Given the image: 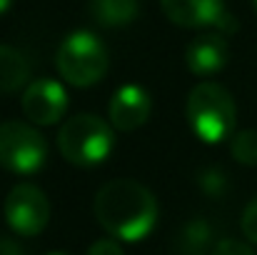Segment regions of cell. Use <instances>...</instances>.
I'll use <instances>...</instances> for the list:
<instances>
[{
	"instance_id": "d6986e66",
	"label": "cell",
	"mask_w": 257,
	"mask_h": 255,
	"mask_svg": "<svg viewBox=\"0 0 257 255\" xmlns=\"http://www.w3.org/2000/svg\"><path fill=\"white\" fill-rule=\"evenodd\" d=\"M48 255H68V253H48Z\"/></svg>"
},
{
	"instance_id": "8992f818",
	"label": "cell",
	"mask_w": 257,
	"mask_h": 255,
	"mask_svg": "<svg viewBox=\"0 0 257 255\" xmlns=\"http://www.w3.org/2000/svg\"><path fill=\"white\" fill-rule=\"evenodd\" d=\"M5 220L18 235L33 238L43 233L50 220L48 195L30 183L15 185L5 198Z\"/></svg>"
},
{
	"instance_id": "ba28073f",
	"label": "cell",
	"mask_w": 257,
	"mask_h": 255,
	"mask_svg": "<svg viewBox=\"0 0 257 255\" xmlns=\"http://www.w3.org/2000/svg\"><path fill=\"white\" fill-rule=\"evenodd\" d=\"M23 113L35 125H55L68 110V93L58 80L40 78L25 88L23 93Z\"/></svg>"
},
{
	"instance_id": "ac0fdd59",
	"label": "cell",
	"mask_w": 257,
	"mask_h": 255,
	"mask_svg": "<svg viewBox=\"0 0 257 255\" xmlns=\"http://www.w3.org/2000/svg\"><path fill=\"white\" fill-rule=\"evenodd\" d=\"M10 3H13V0H0V15L10 10Z\"/></svg>"
},
{
	"instance_id": "9a60e30c",
	"label": "cell",
	"mask_w": 257,
	"mask_h": 255,
	"mask_svg": "<svg viewBox=\"0 0 257 255\" xmlns=\"http://www.w3.org/2000/svg\"><path fill=\"white\" fill-rule=\"evenodd\" d=\"M212 255H255V253H252L250 245H245V243H240V240L225 238V240H220V243L212 248Z\"/></svg>"
},
{
	"instance_id": "277c9868",
	"label": "cell",
	"mask_w": 257,
	"mask_h": 255,
	"mask_svg": "<svg viewBox=\"0 0 257 255\" xmlns=\"http://www.w3.org/2000/svg\"><path fill=\"white\" fill-rule=\"evenodd\" d=\"M55 65L65 83L75 88H90L100 83L107 73V48L95 33L75 30L60 43Z\"/></svg>"
},
{
	"instance_id": "52a82bcc",
	"label": "cell",
	"mask_w": 257,
	"mask_h": 255,
	"mask_svg": "<svg viewBox=\"0 0 257 255\" xmlns=\"http://www.w3.org/2000/svg\"><path fill=\"white\" fill-rule=\"evenodd\" d=\"M160 5L180 28H217L220 33L237 30V20L222 0H160Z\"/></svg>"
},
{
	"instance_id": "2e32d148",
	"label": "cell",
	"mask_w": 257,
	"mask_h": 255,
	"mask_svg": "<svg viewBox=\"0 0 257 255\" xmlns=\"http://www.w3.org/2000/svg\"><path fill=\"white\" fill-rule=\"evenodd\" d=\"M87 255H125V253H122V248L112 238H100V240H95L90 245Z\"/></svg>"
},
{
	"instance_id": "e0dca14e",
	"label": "cell",
	"mask_w": 257,
	"mask_h": 255,
	"mask_svg": "<svg viewBox=\"0 0 257 255\" xmlns=\"http://www.w3.org/2000/svg\"><path fill=\"white\" fill-rule=\"evenodd\" d=\"M0 255H23L20 245L10 238H0Z\"/></svg>"
},
{
	"instance_id": "5bb4252c",
	"label": "cell",
	"mask_w": 257,
	"mask_h": 255,
	"mask_svg": "<svg viewBox=\"0 0 257 255\" xmlns=\"http://www.w3.org/2000/svg\"><path fill=\"white\" fill-rule=\"evenodd\" d=\"M242 233L250 243H257V195L247 203V208L242 213Z\"/></svg>"
},
{
	"instance_id": "4fadbf2b",
	"label": "cell",
	"mask_w": 257,
	"mask_h": 255,
	"mask_svg": "<svg viewBox=\"0 0 257 255\" xmlns=\"http://www.w3.org/2000/svg\"><path fill=\"white\" fill-rule=\"evenodd\" d=\"M232 158L242 165H257V130H240L230 143Z\"/></svg>"
},
{
	"instance_id": "3957f363",
	"label": "cell",
	"mask_w": 257,
	"mask_h": 255,
	"mask_svg": "<svg viewBox=\"0 0 257 255\" xmlns=\"http://www.w3.org/2000/svg\"><path fill=\"white\" fill-rule=\"evenodd\" d=\"M112 140V128L95 113H80L65 120L58 133V148L63 158L80 168H92L107 160Z\"/></svg>"
},
{
	"instance_id": "30bf717a",
	"label": "cell",
	"mask_w": 257,
	"mask_h": 255,
	"mask_svg": "<svg viewBox=\"0 0 257 255\" xmlns=\"http://www.w3.org/2000/svg\"><path fill=\"white\" fill-rule=\"evenodd\" d=\"M227 58H230V48H227V40L220 33L197 35L185 50L187 70L192 75H200V78L220 73L227 65Z\"/></svg>"
},
{
	"instance_id": "9c48e42d",
	"label": "cell",
	"mask_w": 257,
	"mask_h": 255,
	"mask_svg": "<svg viewBox=\"0 0 257 255\" xmlns=\"http://www.w3.org/2000/svg\"><path fill=\"white\" fill-rule=\"evenodd\" d=\"M107 118L112 123V128L130 133L138 130L140 125L148 123L150 118V95L145 88L140 85H122L115 90L110 108H107Z\"/></svg>"
},
{
	"instance_id": "8fae6325",
	"label": "cell",
	"mask_w": 257,
	"mask_h": 255,
	"mask_svg": "<svg viewBox=\"0 0 257 255\" xmlns=\"http://www.w3.org/2000/svg\"><path fill=\"white\" fill-rule=\"evenodd\" d=\"M140 3L138 0H90V15L97 25L105 28H122L138 18Z\"/></svg>"
},
{
	"instance_id": "6da1fadb",
	"label": "cell",
	"mask_w": 257,
	"mask_h": 255,
	"mask_svg": "<svg viewBox=\"0 0 257 255\" xmlns=\"http://www.w3.org/2000/svg\"><path fill=\"white\" fill-rule=\"evenodd\" d=\"M95 218L112 238L138 243L148 238L158 223V200L138 180L117 178L97 190Z\"/></svg>"
},
{
	"instance_id": "ffe728a7",
	"label": "cell",
	"mask_w": 257,
	"mask_h": 255,
	"mask_svg": "<svg viewBox=\"0 0 257 255\" xmlns=\"http://www.w3.org/2000/svg\"><path fill=\"white\" fill-rule=\"evenodd\" d=\"M255 8H257V0H255Z\"/></svg>"
},
{
	"instance_id": "5b68a950",
	"label": "cell",
	"mask_w": 257,
	"mask_h": 255,
	"mask_svg": "<svg viewBox=\"0 0 257 255\" xmlns=\"http://www.w3.org/2000/svg\"><path fill=\"white\" fill-rule=\"evenodd\" d=\"M48 143L28 123L8 120L0 123V165L18 175H30L45 165Z\"/></svg>"
},
{
	"instance_id": "7a4b0ae2",
	"label": "cell",
	"mask_w": 257,
	"mask_h": 255,
	"mask_svg": "<svg viewBox=\"0 0 257 255\" xmlns=\"http://www.w3.org/2000/svg\"><path fill=\"white\" fill-rule=\"evenodd\" d=\"M185 113L192 133L207 145H217L230 138L237 120L232 95L217 83L195 85L187 95Z\"/></svg>"
},
{
	"instance_id": "7c38bea8",
	"label": "cell",
	"mask_w": 257,
	"mask_h": 255,
	"mask_svg": "<svg viewBox=\"0 0 257 255\" xmlns=\"http://www.w3.org/2000/svg\"><path fill=\"white\" fill-rule=\"evenodd\" d=\"M30 65L25 55L13 45H0V93H15L28 83Z\"/></svg>"
}]
</instances>
